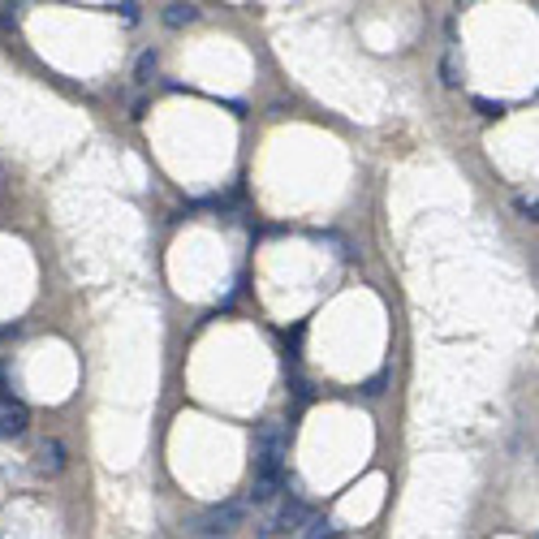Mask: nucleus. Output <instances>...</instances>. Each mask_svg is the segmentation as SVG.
Segmentation results:
<instances>
[{"instance_id": "7", "label": "nucleus", "mask_w": 539, "mask_h": 539, "mask_svg": "<svg viewBox=\"0 0 539 539\" xmlns=\"http://www.w3.org/2000/svg\"><path fill=\"white\" fill-rule=\"evenodd\" d=\"M475 113H479V117H488V122H496V117H505V104H496V99L475 96Z\"/></svg>"}, {"instance_id": "2", "label": "nucleus", "mask_w": 539, "mask_h": 539, "mask_svg": "<svg viewBox=\"0 0 539 539\" xmlns=\"http://www.w3.org/2000/svg\"><path fill=\"white\" fill-rule=\"evenodd\" d=\"M30 427V406L18 397H0V441H13Z\"/></svg>"}, {"instance_id": "5", "label": "nucleus", "mask_w": 539, "mask_h": 539, "mask_svg": "<svg viewBox=\"0 0 539 539\" xmlns=\"http://www.w3.org/2000/svg\"><path fill=\"white\" fill-rule=\"evenodd\" d=\"M198 13H203L198 4H181V0H177V4H164V13H160V18H164V26L181 30V26H195Z\"/></svg>"}, {"instance_id": "1", "label": "nucleus", "mask_w": 539, "mask_h": 539, "mask_svg": "<svg viewBox=\"0 0 539 539\" xmlns=\"http://www.w3.org/2000/svg\"><path fill=\"white\" fill-rule=\"evenodd\" d=\"M242 522H246V505H242V501H221V505H212V510L203 514L198 526H203L207 535H229V531H238Z\"/></svg>"}, {"instance_id": "8", "label": "nucleus", "mask_w": 539, "mask_h": 539, "mask_svg": "<svg viewBox=\"0 0 539 539\" xmlns=\"http://www.w3.org/2000/svg\"><path fill=\"white\" fill-rule=\"evenodd\" d=\"M384 380H389L384 371H380V375H371L367 384H363V392H367V397H380V392H384Z\"/></svg>"}, {"instance_id": "4", "label": "nucleus", "mask_w": 539, "mask_h": 539, "mask_svg": "<svg viewBox=\"0 0 539 539\" xmlns=\"http://www.w3.org/2000/svg\"><path fill=\"white\" fill-rule=\"evenodd\" d=\"M35 470L39 475H61L65 470V444L61 441H44L39 453H35Z\"/></svg>"}, {"instance_id": "3", "label": "nucleus", "mask_w": 539, "mask_h": 539, "mask_svg": "<svg viewBox=\"0 0 539 539\" xmlns=\"http://www.w3.org/2000/svg\"><path fill=\"white\" fill-rule=\"evenodd\" d=\"M302 522H307V505H302L298 496H285L281 510H276V518L264 526V535H272V531H298Z\"/></svg>"}, {"instance_id": "6", "label": "nucleus", "mask_w": 539, "mask_h": 539, "mask_svg": "<svg viewBox=\"0 0 539 539\" xmlns=\"http://www.w3.org/2000/svg\"><path fill=\"white\" fill-rule=\"evenodd\" d=\"M156 65H160V56H156V48L139 52V61H134V82H151V74H156Z\"/></svg>"}, {"instance_id": "9", "label": "nucleus", "mask_w": 539, "mask_h": 539, "mask_svg": "<svg viewBox=\"0 0 539 539\" xmlns=\"http://www.w3.org/2000/svg\"><path fill=\"white\" fill-rule=\"evenodd\" d=\"M117 9H122L125 22H139V4H117Z\"/></svg>"}]
</instances>
